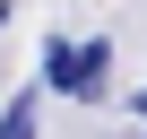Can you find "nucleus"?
<instances>
[{"mask_svg": "<svg viewBox=\"0 0 147 139\" xmlns=\"http://www.w3.org/2000/svg\"><path fill=\"white\" fill-rule=\"evenodd\" d=\"M104 78H113V44H43V87H61V96L95 104V96H104Z\"/></svg>", "mask_w": 147, "mask_h": 139, "instance_id": "nucleus-1", "label": "nucleus"}, {"mask_svg": "<svg viewBox=\"0 0 147 139\" xmlns=\"http://www.w3.org/2000/svg\"><path fill=\"white\" fill-rule=\"evenodd\" d=\"M0 139H35V96H18L9 113H0Z\"/></svg>", "mask_w": 147, "mask_h": 139, "instance_id": "nucleus-2", "label": "nucleus"}, {"mask_svg": "<svg viewBox=\"0 0 147 139\" xmlns=\"http://www.w3.org/2000/svg\"><path fill=\"white\" fill-rule=\"evenodd\" d=\"M138 122H147V87H138Z\"/></svg>", "mask_w": 147, "mask_h": 139, "instance_id": "nucleus-3", "label": "nucleus"}, {"mask_svg": "<svg viewBox=\"0 0 147 139\" xmlns=\"http://www.w3.org/2000/svg\"><path fill=\"white\" fill-rule=\"evenodd\" d=\"M0 26H9V0H0Z\"/></svg>", "mask_w": 147, "mask_h": 139, "instance_id": "nucleus-4", "label": "nucleus"}]
</instances>
